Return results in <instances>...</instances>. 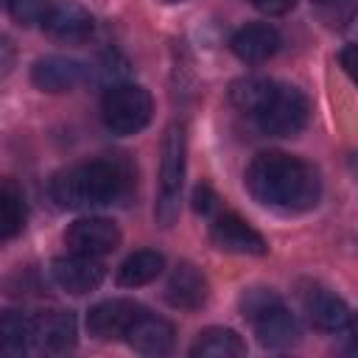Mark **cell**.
Instances as JSON below:
<instances>
[{
	"label": "cell",
	"mask_w": 358,
	"mask_h": 358,
	"mask_svg": "<svg viewBox=\"0 0 358 358\" xmlns=\"http://www.w3.org/2000/svg\"><path fill=\"white\" fill-rule=\"evenodd\" d=\"M316 3H330V0H316Z\"/></svg>",
	"instance_id": "obj_31"
},
{
	"label": "cell",
	"mask_w": 358,
	"mask_h": 358,
	"mask_svg": "<svg viewBox=\"0 0 358 358\" xmlns=\"http://www.w3.org/2000/svg\"><path fill=\"white\" fill-rule=\"evenodd\" d=\"M302 305H305V313H308L310 324H316L324 333H341L352 324V313H350L347 302L341 296H336L333 291H327V288L310 285L302 294Z\"/></svg>",
	"instance_id": "obj_10"
},
{
	"label": "cell",
	"mask_w": 358,
	"mask_h": 358,
	"mask_svg": "<svg viewBox=\"0 0 358 358\" xmlns=\"http://www.w3.org/2000/svg\"><path fill=\"white\" fill-rule=\"evenodd\" d=\"M25 224V201L14 182L0 179V238H14Z\"/></svg>",
	"instance_id": "obj_21"
},
{
	"label": "cell",
	"mask_w": 358,
	"mask_h": 358,
	"mask_svg": "<svg viewBox=\"0 0 358 358\" xmlns=\"http://www.w3.org/2000/svg\"><path fill=\"white\" fill-rule=\"evenodd\" d=\"M53 39L62 42H81L92 34V14L87 8H81L78 3H50L45 20L39 22Z\"/></svg>",
	"instance_id": "obj_13"
},
{
	"label": "cell",
	"mask_w": 358,
	"mask_h": 358,
	"mask_svg": "<svg viewBox=\"0 0 358 358\" xmlns=\"http://www.w3.org/2000/svg\"><path fill=\"white\" fill-rule=\"evenodd\" d=\"M246 187L255 201L280 213H305L322 199L316 168L285 151L257 154L246 168Z\"/></svg>",
	"instance_id": "obj_1"
},
{
	"label": "cell",
	"mask_w": 358,
	"mask_h": 358,
	"mask_svg": "<svg viewBox=\"0 0 358 358\" xmlns=\"http://www.w3.org/2000/svg\"><path fill=\"white\" fill-rule=\"evenodd\" d=\"M193 210L199 215H204V218L218 215V196H215V190L210 185H196V190H193Z\"/></svg>",
	"instance_id": "obj_25"
},
{
	"label": "cell",
	"mask_w": 358,
	"mask_h": 358,
	"mask_svg": "<svg viewBox=\"0 0 358 358\" xmlns=\"http://www.w3.org/2000/svg\"><path fill=\"white\" fill-rule=\"evenodd\" d=\"M165 268V257L154 249H140L134 255H129L120 268H117V285L123 288H140L148 285L151 280H157Z\"/></svg>",
	"instance_id": "obj_19"
},
{
	"label": "cell",
	"mask_w": 358,
	"mask_h": 358,
	"mask_svg": "<svg viewBox=\"0 0 358 358\" xmlns=\"http://www.w3.org/2000/svg\"><path fill=\"white\" fill-rule=\"evenodd\" d=\"M64 243L70 246V252L78 255H90V257H103L109 252L117 249L120 243V229L115 221L101 218V215H87L78 218L67 227L64 232Z\"/></svg>",
	"instance_id": "obj_6"
},
{
	"label": "cell",
	"mask_w": 358,
	"mask_h": 358,
	"mask_svg": "<svg viewBox=\"0 0 358 358\" xmlns=\"http://www.w3.org/2000/svg\"><path fill=\"white\" fill-rule=\"evenodd\" d=\"M207 294H210L207 277L193 263H179L171 271V280L165 285V299L173 308H179V310H199V308H204Z\"/></svg>",
	"instance_id": "obj_14"
},
{
	"label": "cell",
	"mask_w": 358,
	"mask_h": 358,
	"mask_svg": "<svg viewBox=\"0 0 358 358\" xmlns=\"http://www.w3.org/2000/svg\"><path fill=\"white\" fill-rule=\"evenodd\" d=\"M271 90H274V81H271V78L246 76V78H238V81L229 87V101H232L241 112L255 115V112L266 103V98H268Z\"/></svg>",
	"instance_id": "obj_22"
},
{
	"label": "cell",
	"mask_w": 358,
	"mask_h": 358,
	"mask_svg": "<svg viewBox=\"0 0 358 358\" xmlns=\"http://www.w3.org/2000/svg\"><path fill=\"white\" fill-rule=\"evenodd\" d=\"M53 0H8V11L20 25L42 22Z\"/></svg>",
	"instance_id": "obj_23"
},
{
	"label": "cell",
	"mask_w": 358,
	"mask_h": 358,
	"mask_svg": "<svg viewBox=\"0 0 358 358\" xmlns=\"http://www.w3.org/2000/svg\"><path fill=\"white\" fill-rule=\"evenodd\" d=\"M162 3H185V0H162Z\"/></svg>",
	"instance_id": "obj_29"
},
{
	"label": "cell",
	"mask_w": 358,
	"mask_h": 358,
	"mask_svg": "<svg viewBox=\"0 0 358 358\" xmlns=\"http://www.w3.org/2000/svg\"><path fill=\"white\" fill-rule=\"evenodd\" d=\"M274 302H280V296L271 288H249V291L241 294V313L246 319H255L257 313H263Z\"/></svg>",
	"instance_id": "obj_24"
},
{
	"label": "cell",
	"mask_w": 358,
	"mask_h": 358,
	"mask_svg": "<svg viewBox=\"0 0 358 358\" xmlns=\"http://www.w3.org/2000/svg\"><path fill=\"white\" fill-rule=\"evenodd\" d=\"M134 190V171L123 157H101L76 162L59 171L50 182V196L64 210L109 207L129 199Z\"/></svg>",
	"instance_id": "obj_2"
},
{
	"label": "cell",
	"mask_w": 358,
	"mask_h": 358,
	"mask_svg": "<svg viewBox=\"0 0 358 358\" xmlns=\"http://www.w3.org/2000/svg\"><path fill=\"white\" fill-rule=\"evenodd\" d=\"M145 308L137 305L134 299H103L90 308L87 313V327L98 338H117L129 330V324L143 313Z\"/></svg>",
	"instance_id": "obj_11"
},
{
	"label": "cell",
	"mask_w": 358,
	"mask_h": 358,
	"mask_svg": "<svg viewBox=\"0 0 358 358\" xmlns=\"http://www.w3.org/2000/svg\"><path fill=\"white\" fill-rule=\"evenodd\" d=\"M123 336L143 355H165L173 347V324L168 319H162V316L148 313V310H143L129 324V330Z\"/></svg>",
	"instance_id": "obj_15"
},
{
	"label": "cell",
	"mask_w": 358,
	"mask_h": 358,
	"mask_svg": "<svg viewBox=\"0 0 358 358\" xmlns=\"http://www.w3.org/2000/svg\"><path fill=\"white\" fill-rule=\"evenodd\" d=\"M252 327H255V336L263 347H271V350H282V347H291L296 338H299V322L296 316L285 308V302H274L268 305L263 313H257L255 319H249Z\"/></svg>",
	"instance_id": "obj_12"
},
{
	"label": "cell",
	"mask_w": 358,
	"mask_h": 358,
	"mask_svg": "<svg viewBox=\"0 0 358 358\" xmlns=\"http://www.w3.org/2000/svg\"><path fill=\"white\" fill-rule=\"evenodd\" d=\"M34 324H36V344L50 352H64L76 344L78 324L70 310H45L34 316Z\"/></svg>",
	"instance_id": "obj_17"
},
{
	"label": "cell",
	"mask_w": 358,
	"mask_h": 358,
	"mask_svg": "<svg viewBox=\"0 0 358 358\" xmlns=\"http://www.w3.org/2000/svg\"><path fill=\"white\" fill-rule=\"evenodd\" d=\"M280 31L268 22H252V25H243L241 31H235L229 48L232 53L246 62V64H257V62H266L271 59L277 50H280Z\"/></svg>",
	"instance_id": "obj_16"
},
{
	"label": "cell",
	"mask_w": 358,
	"mask_h": 358,
	"mask_svg": "<svg viewBox=\"0 0 358 358\" xmlns=\"http://www.w3.org/2000/svg\"><path fill=\"white\" fill-rule=\"evenodd\" d=\"M14 62H17V48H14V42L0 34V78L11 73Z\"/></svg>",
	"instance_id": "obj_26"
},
{
	"label": "cell",
	"mask_w": 358,
	"mask_h": 358,
	"mask_svg": "<svg viewBox=\"0 0 358 358\" xmlns=\"http://www.w3.org/2000/svg\"><path fill=\"white\" fill-rule=\"evenodd\" d=\"M34 347H36L34 316L22 310H0V352L28 355Z\"/></svg>",
	"instance_id": "obj_18"
},
{
	"label": "cell",
	"mask_w": 358,
	"mask_h": 358,
	"mask_svg": "<svg viewBox=\"0 0 358 358\" xmlns=\"http://www.w3.org/2000/svg\"><path fill=\"white\" fill-rule=\"evenodd\" d=\"M308 115H310V106H308L305 92L291 84H277V81L266 103L255 112L257 126L274 137H296L308 126Z\"/></svg>",
	"instance_id": "obj_5"
},
{
	"label": "cell",
	"mask_w": 358,
	"mask_h": 358,
	"mask_svg": "<svg viewBox=\"0 0 358 358\" xmlns=\"http://www.w3.org/2000/svg\"><path fill=\"white\" fill-rule=\"evenodd\" d=\"M210 241L221 252H232V255H266L268 252L266 238L252 224H246L241 215H235V213L213 215Z\"/></svg>",
	"instance_id": "obj_7"
},
{
	"label": "cell",
	"mask_w": 358,
	"mask_h": 358,
	"mask_svg": "<svg viewBox=\"0 0 358 358\" xmlns=\"http://www.w3.org/2000/svg\"><path fill=\"white\" fill-rule=\"evenodd\" d=\"M187 168V131L185 123L173 120L162 140V162H159V196L154 215L162 227H171L179 215V199Z\"/></svg>",
	"instance_id": "obj_3"
},
{
	"label": "cell",
	"mask_w": 358,
	"mask_h": 358,
	"mask_svg": "<svg viewBox=\"0 0 358 358\" xmlns=\"http://www.w3.org/2000/svg\"><path fill=\"white\" fill-rule=\"evenodd\" d=\"M296 0H252L255 8H260L263 14H285L294 8Z\"/></svg>",
	"instance_id": "obj_27"
},
{
	"label": "cell",
	"mask_w": 358,
	"mask_h": 358,
	"mask_svg": "<svg viewBox=\"0 0 358 358\" xmlns=\"http://www.w3.org/2000/svg\"><path fill=\"white\" fill-rule=\"evenodd\" d=\"M101 115H103V123H106L109 131H115L120 137H129V134L143 131L151 123L154 101H151L145 87L120 81V84H112L103 92Z\"/></svg>",
	"instance_id": "obj_4"
},
{
	"label": "cell",
	"mask_w": 358,
	"mask_h": 358,
	"mask_svg": "<svg viewBox=\"0 0 358 358\" xmlns=\"http://www.w3.org/2000/svg\"><path fill=\"white\" fill-rule=\"evenodd\" d=\"M87 76H90V67H84V62L70 56H45L31 67V81L42 92H67L78 87Z\"/></svg>",
	"instance_id": "obj_9"
},
{
	"label": "cell",
	"mask_w": 358,
	"mask_h": 358,
	"mask_svg": "<svg viewBox=\"0 0 358 358\" xmlns=\"http://www.w3.org/2000/svg\"><path fill=\"white\" fill-rule=\"evenodd\" d=\"M103 263L98 257H90V255H64V257H56L50 263V277L59 288H64L67 294H90L95 291L101 282H103Z\"/></svg>",
	"instance_id": "obj_8"
},
{
	"label": "cell",
	"mask_w": 358,
	"mask_h": 358,
	"mask_svg": "<svg viewBox=\"0 0 358 358\" xmlns=\"http://www.w3.org/2000/svg\"><path fill=\"white\" fill-rule=\"evenodd\" d=\"M0 6H8V0H0Z\"/></svg>",
	"instance_id": "obj_30"
},
{
	"label": "cell",
	"mask_w": 358,
	"mask_h": 358,
	"mask_svg": "<svg viewBox=\"0 0 358 358\" xmlns=\"http://www.w3.org/2000/svg\"><path fill=\"white\" fill-rule=\"evenodd\" d=\"M246 352L243 338L232 327H207L199 333L190 355L196 358H238Z\"/></svg>",
	"instance_id": "obj_20"
},
{
	"label": "cell",
	"mask_w": 358,
	"mask_h": 358,
	"mask_svg": "<svg viewBox=\"0 0 358 358\" xmlns=\"http://www.w3.org/2000/svg\"><path fill=\"white\" fill-rule=\"evenodd\" d=\"M338 59H341L344 70L352 76V70H355V45H347V48L341 50V56H338Z\"/></svg>",
	"instance_id": "obj_28"
}]
</instances>
